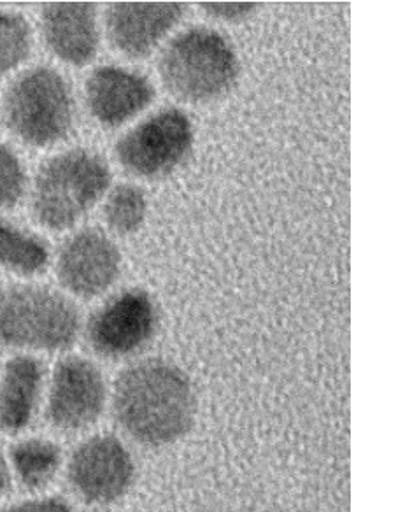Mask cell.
I'll list each match as a JSON object with an SVG mask.
<instances>
[{"mask_svg":"<svg viewBox=\"0 0 405 512\" xmlns=\"http://www.w3.org/2000/svg\"><path fill=\"white\" fill-rule=\"evenodd\" d=\"M160 327V311L150 292L130 288L116 293L83 321L81 335L93 355L118 362L141 353Z\"/></svg>","mask_w":405,"mask_h":512,"instance_id":"obj_9","label":"cell"},{"mask_svg":"<svg viewBox=\"0 0 405 512\" xmlns=\"http://www.w3.org/2000/svg\"><path fill=\"white\" fill-rule=\"evenodd\" d=\"M39 32L44 46L62 64L85 67L99 53V11L92 2L46 4L39 15Z\"/></svg>","mask_w":405,"mask_h":512,"instance_id":"obj_14","label":"cell"},{"mask_svg":"<svg viewBox=\"0 0 405 512\" xmlns=\"http://www.w3.org/2000/svg\"><path fill=\"white\" fill-rule=\"evenodd\" d=\"M262 512H292V511H283V509H270V511H262Z\"/></svg>","mask_w":405,"mask_h":512,"instance_id":"obj_23","label":"cell"},{"mask_svg":"<svg viewBox=\"0 0 405 512\" xmlns=\"http://www.w3.org/2000/svg\"><path fill=\"white\" fill-rule=\"evenodd\" d=\"M185 15L183 2H111L104 11V30L121 57L143 60L171 36Z\"/></svg>","mask_w":405,"mask_h":512,"instance_id":"obj_11","label":"cell"},{"mask_svg":"<svg viewBox=\"0 0 405 512\" xmlns=\"http://www.w3.org/2000/svg\"><path fill=\"white\" fill-rule=\"evenodd\" d=\"M109 407V386L99 363L65 355L48 372L43 420L60 437L92 434Z\"/></svg>","mask_w":405,"mask_h":512,"instance_id":"obj_7","label":"cell"},{"mask_svg":"<svg viewBox=\"0 0 405 512\" xmlns=\"http://www.w3.org/2000/svg\"><path fill=\"white\" fill-rule=\"evenodd\" d=\"M93 512H104V511H93Z\"/></svg>","mask_w":405,"mask_h":512,"instance_id":"obj_24","label":"cell"},{"mask_svg":"<svg viewBox=\"0 0 405 512\" xmlns=\"http://www.w3.org/2000/svg\"><path fill=\"white\" fill-rule=\"evenodd\" d=\"M48 369L39 356L13 355L0 365V434H29L43 418Z\"/></svg>","mask_w":405,"mask_h":512,"instance_id":"obj_13","label":"cell"},{"mask_svg":"<svg viewBox=\"0 0 405 512\" xmlns=\"http://www.w3.org/2000/svg\"><path fill=\"white\" fill-rule=\"evenodd\" d=\"M34 34L15 11L0 9V78L18 71L32 55Z\"/></svg>","mask_w":405,"mask_h":512,"instance_id":"obj_18","label":"cell"},{"mask_svg":"<svg viewBox=\"0 0 405 512\" xmlns=\"http://www.w3.org/2000/svg\"><path fill=\"white\" fill-rule=\"evenodd\" d=\"M2 123L18 143L46 150L64 143L76 125V99L62 72L36 65L20 72L2 95Z\"/></svg>","mask_w":405,"mask_h":512,"instance_id":"obj_5","label":"cell"},{"mask_svg":"<svg viewBox=\"0 0 405 512\" xmlns=\"http://www.w3.org/2000/svg\"><path fill=\"white\" fill-rule=\"evenodd\" d=\"M123 271L118 244L100 228H81L65 239L55 260L58 285L72 300H95L113 290Z\"/></svg>","mask_w":405,"mask_h":512,"instance_id":"obj_10","label":"cell"},{"mask_svg":"<svg viewBox=\"0 0 405 512\" xmlns=\"http://www.w3.org/2000/svg\"><path fill=\"white\" fill-rule=\"evenodd\" d=\"M200 8L216 22L242 23L255 15V2H200Z\"/></svg>","mask_w":405,"mask_h":512,"instance_id":"obj_21","label":"cell"},{"mask_svg":"<svg viewBox=\"0 0 405 512\" xmlns=\"http://www.w3.org/2000/svg\"><path fill=\"white\" fill-rule=\"evenodd\" d=\"M15 491L13 477L9 469L8 441L0 434V500L11 497Z\"/></svg>","mask_w":405,"mask_h":512,"instance_id":"obj_22","label":"cell"},{"mask_svg":"<svg viewBox=\"0 0 405 512\" xmlns=\"http://www.w3.org/2000/svg\"><path fill=\"white\" fill-rule=\"evenodd\" d=\"M111 179V167L99 153L88 148L60 151L36 172L30 214L44 230H71L106 197Z\"/></svg>","mask_w":405,"mask_h":512,"instance_id":"obj_3","label":"cell"},{"mask_svg":"<svg viewBox=\"0 0 405 512\" xmlns=\"http://www.w3.org/2000/svg\"><path fill=\"white\" fill-rule=\"evenodd\" d=\"M148 214V199L143 188L132 183L114 186L104 197L102 218L116 235H132L141 230Z\"/></svg>","mask_w":405,"mask_h":512,"instance_id":"obj_17","label":"cell"},{"mask_svg":"<svg viewBox=\"0 0 405 512\" xmlns=\"http://www.w3.org/2000/svg\"><path fill=\"white\" fill-rule=\"evenodd\" d=\"M9 469L15 490L22 495L51 493L64 476L67 451L51 435H20L8 442Z\"/></svg>","mask_w":405,"mask_h":512,"instance_id":"obj_15","label":"cell"},{"mask_svg":"<svg viewBox=\"0 0 405 512\" xmlns=\"http://www.w3.org/2000/svg\"><path fill=\"white\" fill-rule=\"evenodd\" d=\"M50 251L43 239L0 218V267L16 276L32 278L46 271Z\"/></svg>","mask_w":405,"mask_h":512,"instance_id":"obj_16","label":"cell"},{"mask_svg":"<svg viewBox=\"0 0 405 512\" xmlns=\"http://www.w3.org/2000/svg\"><path fill=\"white\" fill-rule=\"evenodd\" d=\"M0 512H76L74 502L57 493L20 495L0 500Z\"/></svg>","mask_w":405,"mask_h":512,"instance_id":"obj_20","label":"cell"},{"mask_svg":"<svg viewBox=\"0 0 405 512\" xmlns=\"http://www.w3.org/2000/svg\"><path fill=\"white\" fill-rule=\"evenodd\" d=\"M158 79L172 99L209 104L234 88L241 62L232 43L218 30L190 27L165 44L158 57Z\"/></svg>","mask_w":405,"mask_h":512,"instance_id":"obj_4","label":"cell"},{"mask_svg":"<svg viewBox=\"0 0 405 512\" xmlns=\"http://www.w3.org/2000/svg\"><path fill=\"white\" fill-rule=\"evenodd\" d=\"M193 139L190 116L176 107H165L127 130L114 144V157L134 178H165L185 162Z\"/></svg>","mask_w":405,"mask_h":512,"instance_id":"obj_8","label":"cell"},{"mask_svg":"<svg viewBox=\"0 0 405 512\" xmlns=\"http://www.w3.org/2000/svg\"><path fill=\"white\" fill-rule=\"evenodd\" d=\"M62 479L76 502L104 511L132 491L137 462L121 435L92 432L67 451Z\"/></svg>","mask_w":405,"mask_h":512,"instance_id":"obj_6","label":"cell"},{"mask_svg":"<svg viewBox=\"0 0 405 512\" xmlns=\"http://www.w3.org/2000/svg\"><path fill=\"white\" fill-rule=\"evenodd\" d=\"M107 409L128 441L144 449L171 448L195 427L197 393L178 363L151 356L118 372Z\"/></svg>","mask_w":405,"mask_h":512,"instance_id":"obj_1","label":"cell"},{"mask_svg":"<svg viewBox=\"0 0 405 512\" xmlns=\"http://www.w3.org/2000/svg\"><path fill=\"white\" fill-rule=\"evenodd\" d=\"M29 190V176L22 158L0 139V209H15Z\"/></svg>","mask_w":405,"mask_h":512,"instance_id":"obj_19","label":"cell"},{"mask_svg":"<svg viewBox=\"0 0 405 512\" xmlns=\"http://www.w3.org/2000/svg\"><path fill=\"white\" fill-rule=\"evenodd\" d=\"M150 79L121 65H100L85 81V104L93 120L104 128H120L155 102Z\"/></svg>","mask_w":405,"mask_h":512,"instance_id":"obj_12","label":"cell"},{"mask_svg":"<svg viewBox=\"0 0 405 512\" xmlns=\"http://www.w3.org/2000/svg\"><path fill=\"white\" fill-rule=\"evenodd\" d=\"M83 330L76 302L37 283L0 286V349L13 355H60L74 348Z\"/></svg>","mask_w":405,"mask_h":512,"instance_id":"obj_2","label":"cell"}]
</instances>
